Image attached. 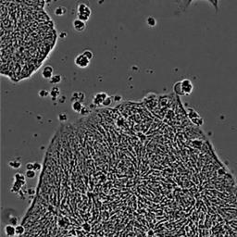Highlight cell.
<instances>
[{"label": "cell", "mask_w": 237, "mask_h": 237, "mask_svg": "<svg viewBox=\"0 0 237 237\" xmlns=\"http://www.w3.org/2000/svg\"><path fill=\"white\" fill-rule=\"evenodd\" d=\"M76 9H77V19L86 22L92 14L91 8H89L87 4H84L83 2H79L77 4Z\"/></svg>", "instance_id": "1"}, {"label": "cell", "mask_w": 237, "mask_h": 237, "mask_svg": "<svg viewBox=\"0 0 237 237\" xmlns=\"http://www.w3.org/2000/svg\"><path fill=\"white\" fill-rule=\"evenodd\" d=\"M90 59H88L83 53L79 54L75 59H74V63H75V65L81 69H85L89 66V64H90Z\"/></svg>", "instance_id": "2"}, {"label": "cell", "mask_w": 237, "mask_h": 237, "mask_svg": "<svg viewBox=\"0 0 237 237\" xmlns=\"http://www.w3.org/2000/svg\"><path fill=\"white\" fill-rule=\"evenodd\" d=\"M108 94L105 93V92H100V93H97L93 97V104L96 106V107H102L103 106V103L104 101L106 100V98L108 97Z\"/></svg>", "instance_id": "3"}, {"label": "cell", "mask_w": 237, "mask_h": 237, "mask_svg": "<svg viewBox=\"0 0 237 237\" xmlns=\"http://www.w3.org/2000/svg\"><path fill=\"white\" fill-rule=\"evenodd\" d=\"M181 82H182V88L184 96L191 95L193 90H194V84H193V83L189 79H183Z\"/></svg>", "instance_id": "4"}, {"label": "cell", "mask_w": 237, "mask_h": 237, "mask_svg": "<svg viewBox=\"0 0 237 237\" xmlns=\"http://www.w3.org/2000/svg\"><path fill=\"white\" fill-rule=\"evenodd\" d=\"M72 27L76 33L82 34V33L84 32V30L86 28V23L83 21H81L79 19H75L72 21Z\"/></svg>", "instance_id": "5"}, {"label": "cell", "mask_w": 237, "mask_h": 237, "mask_svg": "<svg viewBox=\"0 0 237 237\" xmlns=\"http://www.w3.org/2000/svg\"><path fill=\"white\" fill-rule=\"evenodd\" d=\"M54 76V70L53 67L50 65H47L44 66V68L42 70V77L46 80H50L52 77Z\"/></svg>", "instance_id": "6"}, {"label": "cell", "mask_w": 237, "mask_h": 237, "mask_svg": "<svg viewBox=\"0 0 237 237\" xmlns=\"http://www.w3.org/2000/svg\"><path fill=\"white\" fill-rule=\"evenodd\" d=\"M16 226H13V225H10V224H7L5 226V234L8 236V237H14L16 236Z\"/></svg>", "instance_id": "7"}, {"label": "cell", "mask_w": 237, "mask_h": 237, "mask_svg": "<svg viewBox=\"0 0 237 237\" xmlns=\"http://www.w3.org/2000/svg\"><path fill=\"white\" fill-rule=\"evenodd\" d=\"M83 102L81 101H73L71 103V109L74 112L76 113H81L83 109Z\"/></svg>", "instance_id": "8"}, {"label": "cell", "mask_w": 237, "mask_h": 237, "mask_svg": "<svg viewBox=\"0 0 237 237\" xmlns=\"http://www.w3.org/2000/svg\"><path fill=\"white\" fill-rule=\"evenodd\" d=\"M173 92L177 95V96H184L183 88H182V82H176L173 85Z\"/></svg>", "instance_id": "9"}, {"label": "cell", "mask_w": 237, "mask_h": 237, "mask_svg": "<svg viewBox=\"0 0 237 237\" xmlns=\"http://www.w3.org/2000/svg\"><path fill=\"white\" fill-rule=\"evenodd\" d=\"M14 181H15V182H18V183H20L21 184L24 185V184L26 183V176H25L24 174H22V173L18 172V173H16V174L14 175Z\"/></svg>", "instance_id": "10"}, {"label": "cell", "mask_w": 237, "mask_h": 237, "mask_svg": "<svg viewBox=\"0 0 237 237\" xmlns=\"http://www.w3.org/2000/svg\"><path fill=\"white\" fill-rule=\"evenodd\" d=\"M85 98V95L82 92H75L71 95V100L73 101H81L83 102Z\"/></svg>", "instance_id": "11"}, {"label": "cell", "mask_w": 237, "mask_h": 237, "mask_svg": "<svg viewBox=\"0 0 237 237\" xmlns=\"http://www.w3.org/2000/svg\"><path fill=\"white\" fill-rule=\"evenodd\" d=\"M62 81V78H61V75H59V74H56V75H54L50 80H49V83L52 84V85H57L61 83Z\"/></svg>", "instance_id": "12"}, {"label": "cell", "mask_w": 237, "mask_h": 237, "mask_svg": "<svg viewBox=\"0 0 237 237\" xmlns=\"http://www.w3.org/2000/svg\"><path fill=\"white\" fill-rule=\"evenodd\" d=\"M8 166L12 169H15V170H18L21 168V162L19 160V159H13V160H10L8 162Z\"/></svg>", "instance_id": "13"}, {"label": "cell", "mask_w": 237, "mask_h": 237, "mask_svg": "<svg viewBox=\"0 0 237 237\" xmlns=\"http://www.w3.org/2000/svg\"><path fill=\"white\" fill-rule=\"evenodd\" d=\"M22 184H21L20 183L18 182H14L11 189H10V192L11 193H15V194H19V192L22 189Z\"/></svg>", "instance_id": "14"}, {"label": "cell", "mask_w": 237, "mask_h": 237, "mask_svg": "<svg viewBox=\"0 0 237 237\" xmlns=\"http://www.w3.org/2000/svg\"><path fill=\"white\" fill-rule=\"evenodd\" d=\"M59 92H60V90H59V88L57 87V85H55L52 87V89L50 90V96L53 99H56L58 96H59Z\"/></svg>", "instance_id": "15"}, {"label": "cell", "mask_w": 237, "mask_h": 237, "mask_svg": "<svg viewBox=\"0 0 237 237\" xmlns=\"http://www.w3.org/2000/svg\"><path fill=\"white\" fill-rule=\"evenodd\" d=\"M16 235L17 236H21V235H23L24 233H25V226L24 225H22V224H18L16 227Z\"/></svg>", "instance_id": "16"}, {"label": "cell", "mask_w": 237, "mask_h": 237, "mask_svg": "<svg viewBox=\"0 0 237 237\" xmlns=\"http://www.w3.org/2000/svg\"><path fill=\"white\" fill-rule=\"evenodd\" d=\"M67 12V9L63 7H59V8H57L56 10H55V14L57 16H63L64 14H66Z\"/></svg>", "instance_id": "17"}, {"label": "cell", "mask_w": 237, "mask_h": 237, "mask_svg": "<svg viewBox=\"0 0 237 237\" xmlns=\"http://www.w3.org/2000/svg\"><path fill=\"white\" fill-rule=\"evenodd\" d=\"M146 23H147V25L149 27H155L156 24H157V21L153 17H148L146 19Z\"/></svg>", "instance_id": "18"}, {"label": "cell", "mask_w": 237, "mask_h": 237, "mask_svg": "<svg viewBox=\"0 0 237 237\" xmlns=\"http://www.w3.org/2000/svg\"><path fill=\"white\" fill-rule=\"evenodd\" d=\"M25 176H26V178H29V179H34L36 176V171L35 170H26Z\"/></svg>", "instance_id": "19"}, {"label": "cell", "mask_w": 237, "mask_h": 237, "mask_svg": "<svg viewBox=\"0 0 237 237\" xmlns=\"http://www.w3.org/2000/svg\"><path fill=\"white\" fill-rule=\"evenodd\" d=\"M83 55L88 58V59H90V60H91V59L94 57V54H93V52H92L91 50H89V49H85V50L83 52Z\"/></svg>", "instance_id": "20"}, {"label": "cell", "mask_w": 237, "mask_h": 237, "mask_svg": "<svg viewBox=\"0 0 237 237\" xmlns=\"http://www.w3.org/2000/svg\"><path fill=\"white\" fill-rule=\"evenodd\" d=\"M112 100H113V98H112L111 96H108V97L106 98V100L104 101L102 107H109V106L111 105V103H112Z\"/></svg>", "instance_id": "21"}, {"label": "cell", "mask_w": 237, "mask_h": 237, "mask_svg": "<svg viewBox=\"0 0 237 237\" xmlns=\"http://www.w3.org/2000/svg\"><path fill=\"white\" fill-rule=\"evenodd\" d=\"M26 191H27V196H35V194L37 193L34 188H29Z\"/></svg>", "instance_id": "22"}, {"label": "cell", "mask_w": 237, "mask_h": 237, "mask_svg": "<svg viewBox=\"0 0 237 237\" xmlns=\"http://www.w3.org/2000/svg\"><path fill=\"white\" fill-rule=\"evenodd\" d=\"M48 95H50V93H49L48 91H47V90H40V91H39V96H40L42 98L47 97Z\"/></svg>", "instance_id": "23"}, {"label": "cell", "mask_w": 237, "mask_h": 237, "mask_svg": "<svg viewBox=\"0 0 237 237\" xmlns=\"http://www.w3.org/2000/svg\"><path fill=\"white\" fill-rule=\"evenodd\" d=\"M67 118H68V117H67V115L65 113H61V114H59V116H58V120L60 121L61 122H66Z\"/></svg>", "instance_id": "24"}, {"label": "cell", "mask_w": 237, "mask_h": 237, "mask_svg": "<svg viewBox=\"0 0 237 237\" xmlns=\"http://www.w3.org/2000/svg\"><path fill=\"white\" fill-rule=\"evenodd\" d=\"M19 197L21 198V199H25L26 198V196H27V191H23L22 189L19 192Z\"/></svg>", "instance_id": "25"}, {"label": "cell", "mask_w": 237, "mask_h": 237, "mask_svg": "<svg viewBox=\"0 0 237 237\" xmlns=\"http://www.w3.org/2000/svg\"><path fill=\"white\" fill-rule=\"evenodd\" d=\"M42 170V165L40 164V163H38V162H34V170L39 171V170Z\"/></svg>", "instance_id": "26"}, {"label": "cell", "mask_w": 237, "mask_h": 237, "mask_svg": "<svg viewBox=\"0 0 237 237\" xmlns=\"http://www.w3.org/2000/svg\"><path fill=\"white\" fill-rule=\"evenodd\" d=\"M27 170H34V162H29L26 164Z\"/></svg>", "instance_id": "27"}, {"label": "cell", "mask_w": 237, "mask_h": 237, "mask_svg": "<svg viewBox=\"0 0 237 237\" xmlns=\"http://www.w3.org/2000/svg\"><path fill=\"white\" fill-rule=\"evenodd\" d=\"M236 182H237V178H236Z\"/></svg>", "instance_id": "28"}]
</instances>
